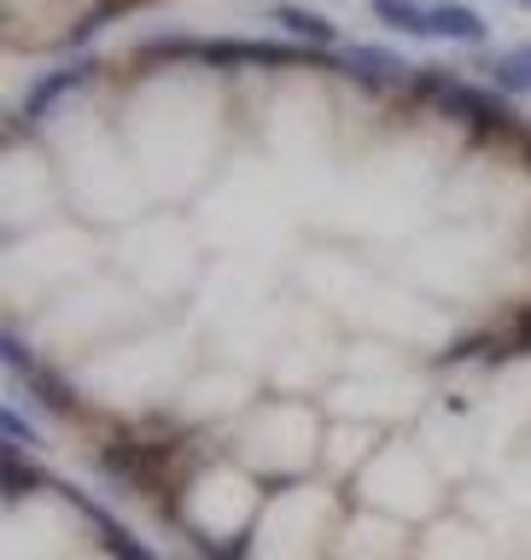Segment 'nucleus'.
<instances>
[{
	"instance_id": "1",
	"label": "nucleus",
	"mask_w": 531,
	"mask_h": 560,
	"mask_svg": "<svg viewBox=\"0 0 531 560\" xmlns=\"http://www.w3.org/2000/svg\"><path fill=\"white\" fill-rule=\"evenodd\" d=\"M432 42H490V24L462 0H432Z\"/></svg>"
},
{
	"instance_id": "2",
	"label": "nucleus",
	"mask_w": 531,
	"mask_h": 560,
	"mask_svg": "<svg viewBox=\"0 0 531 560\" xmlns=\"http://www.w3.org/2000/svg\"><path fill=\"white\" fill-rule=\"evenodd\" d=\"M385 30L409 35V42H432V0H368Z\"/></svg>"
},
{
	"instance_id": "3",
	"label": "nucleus",
	"mask_w": 531,
	"mask_h": 560,
	"mask_svg": "<svg viewBox=\"0 0 531 560\" xmlns=\"http://www.w3.org/2000/svg\"><path fill=\"white\" fill-rule=\"evenodd\" d=\"M490 77H497L508 94H531V47H515V52H503L497 65H490Z\"/></svg>"
},
{
	"instance_id": "4",
	"label": "nucleus",
	"mask_w": 531,
	"mask_h": 560,
	"mask_svg": "<svg viewBox=\"0 0 531 560\" xmlns=\"http://www.w3.org/2000/svg\"><path fill=\"white\" fill-rule=\"evenodd\" d=\"M520 7H531V0H520Z\"/></svg>"
}]
</instances>
